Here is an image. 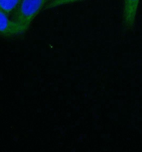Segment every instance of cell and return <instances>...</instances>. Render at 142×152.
<instances>
[{
	"label": "cell",
	"instance_id": "cell-1",
	"mask_svg": "<svg viewBox=\"0 0 142 152\" xmlns=\"http://www.w3.org/2000/svg\"><path fill=\"white\" fill-rule=\"evenodd\" d=\"M50 0H21L14 11L12 20L27 30L35 17Z\"/></svg>",
	"mask_w": 142,
	"mask_h": 152
},
{
	"label": "cell",
	"instance_id": "cell-6",
	"mask_svg": "<svg viewBox=\"0 0 142 152\" xmlns=\"http://www.w3.org/2000/svg\"><path fill=\"white\" fill-rule=\"evenodd\" d=\"M53 1V0H50V1H49V2H50V1Z\"/></svg>",
	"mask_w": 142,
	"mask_h": 152
},
{
	"label": "cell",
	"instance_id": "cell-2",
	"mask_svg": "<svg viewBox=\"0 0 142 152\" xmlns=\"http://www.w3.org/2000/svg\"><path fill=\"white\" fill-rule=\"evenodd\" d=\"M122 26L124 30L130 31L134 28L140 0H122Z\"/></svg>",
	"mask_w": 142,
	"mask_h": 152
},
{
	"label": "cell",
	"instance_id": "cell-5",
	"mask_svg": "<svg viewBox=\"0 0 142 152\" xmlns=\"http://www.w3.org/2000/svg\"><path fill=\"white\" fill-rule=\"evenodd\" d=\"M82 0H53L50 1L45 5V9H48L50 8H55L58 6L67 4L69 3L76 2Z\"/></svg>",
	"mask_w": 142,
	"mask_h": 152
},
{
	"label": "cell",
	"instance_id": "cell-4",
	"mask_svg": "<svg viewBox=\"0 0 142 152\" xmlns=\"http://www.w3.org/2000/svg\"><path fill=\"white\" fill-rule=\"evenodd\" d=\"M21 0H0V11L9 16L16 10Z\"/></svg>",
	"mask_w": 142,
	"mask_h": 152
},
{
	"label": "cell",
	"instance_id": "cell-3",
	"mask_svg": "<svg viewBox=\"0 0 142 152\" xmlns=\"http://www.w3.org/2000/svg\"><path fill=\"white\" fill-rule=\"evenodd\" d=\"M27 29L0 11V36L12 37L23 34Z\"/></svg>",
	"mask_w": 142,
	"mask_h": 152
}]
</instances>
